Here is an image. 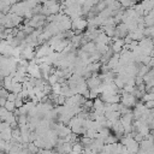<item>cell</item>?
<instances>
[{
  "label": "cell",
  "mask_w": 154,
  "mask_h": 154,
  "mask_svg": "<svg viewBox=\"0 0 154 154\" xmlns=\"http://www.w3.org/2000/svg\"><path fill=\"white\" fill-rule=\"evenodd\" d=\"M85 28H87V19H84L83 17H79V18L71 20V30L83 32V30Z\"/></svg>",
  "instance_id": "6da1fadb"
},
{
  "label": "cell",
  "mask_w": 154,
  "mask_h": 154,
  "mask_svg": "<svg viewBox=\"0 0 154 154\" xmlns=\"http://www.w3.org/2000/svg\"><path fill=\"white\" fill-rule=\"evenodd\" d=\"M82 51H83V52H85L87 54H91L93 52H95V43H94L93 41L87 42L85 45H83V46H82Z\"/></svg>",
  "instance_id": "7a4b0ae2"
},
{
  "label": "cell",
  "mask_w": 154,
  "mask_h": 154,
  "mask_svg": "<svg viewBox=\"0 0 154 154\" xmlns=\"http://www.w3.org/2000/svg\"><path fill=\"white\" fill-rule=\"evenodd\" d=\"M12 130H11V128H7L6 130H4L2 132H0V140H2V141H5V142H10L11 141V138H12Z\"/></svg>",
  "instance_id": "3957f363"
},
{
  "label": "cell",
  "mask_w": 154,
  "mask_h": 154,
  "mask_svg": "<svg viewBox=\"0 0 154 154\" xmlns=\"http://www.w3.org/2000/svg\"><path fill=\"white\" fill-rule=\"evenodd\" d=\"M22 91V84L20 83H12L11 84V88L8 90V93H13V94H19Z\"/></svg>",
  "instance_id": "277c9868"
},
{
  "label": "cell",
  "mask_w": 154,
  "mask_h": 154,
  "mask_svg": "<svg viewBox=\"0 0 154 154\" xmlns=\"http://www.w3.org/2000/svg\"><path fill=\"white\" fill-rule=\"evenodd\" d=\"M153 75H154V72H153V69H150L144 76H142V79H143V84H146V83H148L149 81H153Z\"/></svg>",
  "instance_id": "5b68a950"
},
{
  "label": "cell",
  "mask_w": 154,
  "mask_h": 154,
  "mask_svg": "<svg viewBox=\"0 0 154 154\" xmlns=\"http://www.w3.org/2000/svg\"><path fill=\"white\" fill-rule=\"evenodd\" d=\"M141 100L143 102H147V101H154V94L153 93H144L141 97Z\"/></svg>",
  "instance_id": "8992f818"
},
{
  "label": "cell",
  "mask_w": 154,
  "mask_h": 154,
  "mask_svg": "<svg viewBox=\"0 0 154 154\" xmlns=\"http://www.w3.org/2000/svg\"><path fill=\"white\" fill-rule=\"evenodd\" d=\"M4 108L7 111V112H13L14 109H16V107H14V103L13 102H11V101H7L6 100V102H5V105H4Z\"/></svg>",
  "instance_id": "52a82bcc"
},
{
  "label": "cell",
  "mask_w": 154,
  "mask_h": 154,
  "mask_svg": "<svg viewBox=\"0 0 154 154\" xmlns=\"http://www.w3.org/2000/svg\"><path fill=\"white\" fill-rule=\"evenodd\" d=\"M7 95H8V91L6 90V89H4V88H1L0 89V99H7Z\"/></svg>",
  "instance_id": "ba28073f"
},
{
  "label": "cell",
  "mask_w": 154,
  "mask_h": 154,
  "mask_svg": "<svg viewBox=\"0 0 154 154\" xmlns=\"http://www.w3.org/2000/svg\"><path fill=\"white\" fill-rule=\"evenodd\" d=\"M17 99V95L16 94H13V93H8V95H7V101H11V102H14V100Z\"/></svg>",
  "instance_id": "9c48e42d"
},
{
  "label": "cell",
  "mask_w": 154,
  "mask_h": 154,
  "mask_svg": "<svg viewBox=\"0 0 154 154\" xmlns=\"http://www.w3.org/2000/svg\"><path fill=\"white\" fill-rule=\"evenodd\" d=\"M153 106H154V101H147V102H144V107L147 109H153Z\"/></svg>",
  "instance_id": "30bf717a"
},
{
  "label": "cell",
  "mask_w": 154,
  "mask_h": 154,
  "mask_svg": "<svg viewBox=\"0 0 154 154\" xmlns=\"http://www.w3.org/2000/svg\"><path fill=\"white\" fill-rule=\"evenodd\" d=\"M0 107H1V106H0Z\"/></svg>",
  "instance_id": "8fae6325"
}]
</instances>
